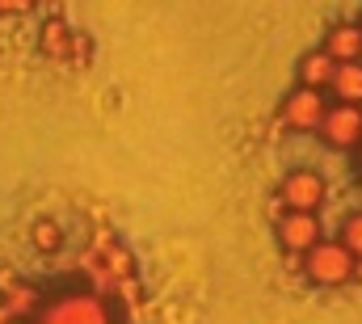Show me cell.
<instances>
[{"label":"cell","instance_id":"cell-11","mask_svg":"<svg viewBox=\"0 0 362 324\" xmlns=\"http://www.w3.org/2000/svg\"><path fill=\"white\" fill-rule=\"evenodd\" d=\"M333 93H337L341 105H358L362 101V64H337Z\"/></svg>","mask_w":362,"mask_h":324},{"label":"cell","instance_id":"cell-1","mask_svg":"<svg viewBox=\"0 0 362 324\" xmlns=\"http://www.w3.org/2000/svg\"><path fill=\"white\" fill-rule=\"evenodd\" d=\"M34 324H114V320H110V308L97 291H68V295L42 303Z\"/></svg>","mask_w":362,"mask_h":324},{"label":"cell","instance_id":"cell-16","mask_svg":"<svg viewBox=\"0 0 362 324\" xmlns=\"http://www.w3.org/2000/svg\"><path fill=\"white\" fill-rule=\"evenodd\" d=\"M68 55L81 64V68H89V59H93V38L89 34H81V30H72V42H68Z\"/></svg>","mask_w":362,"mask_h":324},{"label":"cell","instance_id":"cell-13","mask_svg":"<svg viewBox=\"0 0 362 324\" xmlns=\"http://www.w3.org/2000/svg\"><path fill=\"white\" fill-rule=\"evenodd\" d=\"M38 42H42V51H47V55H55V59H59V55H68L72 30H68V25H64L59 17H51V21L42 25V38H38Z\"/></svg>","mask_w":362,"mask_h":324},{"label":"cell","instance_id":"cell-8","mask_svg":"<svg viewBox=\"0 0 362 324\" xmlns=\"http://www.w3.org/2000/svg\"><path fill=\"white\" fill-rule=\"evenodd\" d=\"M333 76H337V59L329 55V51H308L303 59H299V81H303V88H325V84H333Z\"/></svg>","mask_w":362,"mask_h":324},{"label":"cell","instance_id":"cell-7","mask_svg":"<svg viewBox=\"0 0 362 324\" xmlns=\"http://www.w3.org/2000/svg\"><path fill=\"white\" fill-rule=\"evenodd\" d=\"M93 253L105 261V270H110L118 282H122V278H135V257H131V248L118 241L110 228H97V232H93Z\"/></svg>","mask_w":362,"mask_h":324},{"label":"cell","instance_id":"cell-10","mask_svg":"<svg viewBox=\"0 0 362 324\" xmlns=\"http://www.w3.org/2000/svg\"><path fill=\"white\" fill-rule=\"evenodd\" d=\"M0 303H4V308L17 316V320H21V316H38V312H42V299H38V291H34L30 282H17V278L0 287Z\"/></svg>","mask_w":362,"mask_h":324},{"label":"cell","instance_id":"cell-14","mask_svg":"<svg viewBox=\"0 0 362 324\" xmlns=\"http://www.w3.org/2000/svg\"><path fill=\"white\" fill-rule=\"evenodd\" d=\"M34 244L47 248V253H55V248L64 244V228H59L55 219H38V224H34Z\"/></svg>","mask_w":362,"mask_h":324},{"label":"cell","instance_id":"cell-15","mask_svg":"<svg viewBox=\"0 0 362 324\" xmlns=\"http://www.w3.org/2000/svg\"><path fill=\"white\" fill-rule=\"evenodd\" d=\"M337 241L354 253V261H362V215H350V219H346V228H341Z\"/></svg>","mask_w":362,"mask_h":324},{"label":"cell","instance_id":"cell-6","mask_svg":"<svg viewBox=\"0 0 362 324\" xmlns=\"http://www.w3.org/2000/svg\"><path fill=\"white\" fill-rule=\"evenodd\" d=\"M325 114H329L325 97H320L316 88H303V84L282 101V118H286V127H299V131L320 127V122H325Z\"/></svg>","mask_w":362,"mask_h":324},{"label":"cell","instance_id":"cell-18","mask_svg":"<svg viewBox=\"0 0 362 324\" xmlns=\"http://www.w3.org/2000/svg\"><path fill=\"white\" fill-rule=\"evenodd\" d=\"M282 131H286V118L278 114V118H274V122H270V135H274V139H282Z\"/></svg>","mask_w":362,"mask_h":324},{"label":"cell","instance_id":"cell-2","mask_svg":"<svg viewBox=\"0 0 362 324\" xmlns=\"http://www.w3.org/2000/svg\"><path fill=\"white\" fill-rule=\"evenodd\" d=\"M354 253L341 241H320L308 257H303V274L316 282V287H341L354 278Z\"/></svg>","mask_w":362,"mask_h":324},{"label":"cell","instance_id":"cell-19","mask_svg":"<svg viewBox=\"0 0 362 324\" xmlns=\"http://www.w3.org/2000/svg\"><path fill=\"white\" fill-rule=\"evenodd\" d=\"M13 320H17V316H13V312H8V308L0 303V324H13Z\"/></svg>","mask_w":362,"mask_h":324},{"label":"cell","instance_id":"cell-20","mask_svg":"<svg viewBox=\"0 0 362 324\" xmlns=\"http://www.w3.org/2000/svg\"><path fill=\"white\" fill-rule=\"evenodd\" d=\"M354 282H362V261L354 265Z\"/></svg>","mask_w":362,"mask_h":324},{"label":"cell","instance_id":"cell-12","mask_svg":"<svg viewBox=\"0 0 362 324\" xmlns=\"http://www.w3.org/2000/svg\"><path fill=\"white\" fill-rule=\"evenodd\" d=\"M81 270L89 274V282L97 287V295H105V291H118V278L105 270V261H101L93 248H85V253H81Z\"/></svg>","mask_w":362,"mask_h":324},{"label":"cell","instance_id":"cell-5","mask_svg":"<svg viewBox=\"0 0 362 324\" xmlns=\"http://www.w3.org/2000/svg\"><path fill=\"white\" fill-rule=\"evenodd\" d=\"M320 135L333 148H354V144H362V105H329V114L320 122Z\"/></svg>","mask_w":362,"mask_h":324},{"label":"cell","instance_id":"cell-9","mask_svg":"<svg viewBox=\"0 0 362 324\" xmlns=\"http://www.w3.org/2000/svg\"><path fill=\"white\" fill-rule=\"evenodd\" d=\"M325 51H329L337 64H358L362 59V25H333Z\"/></svg>","mask_w":362,"mask_h":324},{"label":"cell","instance_id":"cell-3","mask_svg":"<svg viewBox=\"0 0 362 324\" xmlns=\"http://www.w3.org/2000/svg\"><path fill=\"white\" fill-rule=\"evenodd\" d=\"M282 202H286V211H308V215H316V207L325 202V177L312 173V168H295V173L282 181Z\"/></svg>","mask_w":362,"mask_h":324},{"label":"cell","instance_id":"cell-4","mask_svg":"<svg viewBox=\"0 0 362 324\" xmlns=\"http://www.w3.org/2000/svg\"><path fill=\"white\" fill-rule=\"evenodd\" d=\"M278 241L291 257H308L316 244H320V219L308 215V211H291L282 224H278Z\"/></svg>","mask_w":362,"mask_h":324},{"label":"cell","instance_id":"cell-17","mask_svg":"<svg viewBox=\"0 0 362 324\" xmlns=\"http://www.w3.org/2000/svg\"><path fill=\"white\" fill-rule=\"evenodd\" d=\"M114 295H118V299H122V303H131V308H135V303H139V299H144V287H139V278H122V282H118V291H114Z\"/></svg>","mask_w":362,"mask_h":324}]
</instances>
